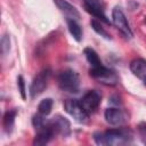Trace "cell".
I'll list each match as a JSON object with an SVG mask.
<instances>
[{"mask_svg":"<svg viewBox=\"0 0 146 146\" xmlns=\"http://www.w3.org/2000/svg\"><path fill=\"white\" fill-rule=\"evenodd\" d=\"M94 140L97 145H110L119 146L130 144L132 140V133L127 128H115L108 129L104 132H95Z\"/></svg>","mask_w":146,"mask_h":146,"instance_id":"1","label":"cell"},{"mask_svg":"<svg viewBox=\"0 0 146 146\" xmlns=\"http://www.w3.org/2000/svg\"><path fill=\"white\" fill-rule=\"evenodd\" d=\"M57 81H58L59 88L62 90L66 91V92L74 94V92H78L79 91V87H80V78H79V74L75 71L71 70V68H67V70L62 71L58 74Z\"/></svg>","mask_w":146,"mask_h":146,"instance_id":"2","label":"cell"},{"mask_svg":"<svg viewBox=\"0 0 146 146\" xmlns=\"http://www.w3.org/2000/svg\"><path fill=\"white\" fill-rule=\"evenodd\" d=\"M65 111L79 123H86L89 120V114L84 111L79 99H66L64 102Z\"/></svg>","mask_w":146,"mask_h":146,"instance_id":"3","label":"cell"},{"mask_svg":"<svg viewBox=\"0 0 146 146\" xmlns=\"http://www.w3.org/2000/svg\"><path fill=\"white\" fill-rule=\"evenodd\" d=\"M112 23L121 32V34L124 35V38L131 39L133 36V33L130 29L128 19H127L124 13L122 11V9L120 7H115L113 9V11H112Z\"/></svg>","mask_w":146,"mask_h":146,"instance_id":"4","label":"cell"},{"mask_svg":"<svg viewBox=\"0 0 146 146\" xmlns=\"http://www.w3.org/2000/svg\"><path fill=\"white\" fill-rule=\"evenodd\" d=\"M89 74H90V76L100 81L104 84L115 86L117 83V76H116L115 72L105 67L104 65L98 66V67H91L89 70Z\"/></svg>","mask_w":146,"mask_h":146,"instance_id":"5","label":"cell"},{"mask_svg":"<svg viewBox=\"0 0 146 146\" xmlns=\"http://www.w3.org/2000/svg\"><path fill=\"white\" fill-rule=\"evenodd\" d=\"M50 75H51L50 68H44L35 75V78L33 79V81L31 83V87H30L31 98H35L36 96H39L40 94L43 92V90L46 89V87L48 84Z\"/></svg>","mask_w":146,"mask_h":146,"instance_id":"6","label":"cell"},{"mask_svg":"<svg viewBox=\"0 0 146 146\" xmlns=\"http://www.w3.org/2000/svg\"><path fill=\"white\" fill-rule=\"evenodd\" d=\"M100 99H102V97L98 91L89 90L81 97V99H79V102L82 105V107L84 108V111L90 115L98 108V106L100 104Z\"/></svg>","mask_w":146,"mask_h":146,"instance_id":"7","label":"cell"},{"mask_svg":"<svg viewBox=\"0 0 146 146\" xmlns=\"http://www.w3.org/2000/svg\"><path fill=\"white\" fill-rule=\"evenodd\" d=\"M83 6H84V9L89 14H91L99 21H103L104 23L110 24V21L104 14V7L100 0H83Z\"/></svg>","mask_w":146,"mask_h":146,"instance_id":"8","label":"cell"},{"mask_svg":"<svg viewBox=\"0 0 146 146\" xmlns=\"http://www.w3.org/2000/svg\"><path fill=\"white\" fill-rule=\"evenodd\" d=\"M49 124L51 125L55 135H60L63 137H66L71 133V124H70V121L67 119H65L64 116L62 115H56L54 116L50 121H49Z\"/></svg>","mask_w":146,"mask_h":146,"instance_id":"9","label":"cell"},{"mask_svg":"<svg viewBox=\"0 0 146 146\" xmlns=\"http://www.w3.org/2000/svg\"><path fill=\"white\" fill-rule=\"evenodd\" d=\"M104 117L106 120V122L111 125H121L125 122L127 117L125 114L122 110L117 108V107H108L105 110L104 113Z\"/></svg>","mask_w":146,"mask_h":146,"instance_id":"10","label":"cell"},{"mask_svg":"<svg viewBox=\"0 0 146 146\" xmlns=\"http://www.w3.org/2000/svg\"><path fill=\"white\" fill-rule=\"evenodd\" d=\"M55 136H56V135H55V132H54L51 125L49 124V121H47V123H46L42 128L38 129V132H36V135H35V137H34V139H33V145H34V146H42V145H46V144H48V143L50 141V139H51L52 137H55Z\"/></svg>","mask_w":146,"mask_h":146,"instance_id":"11","label":"cell"},{"mask_svg":"<svg viewBox=\"0 0 146 146\" xmlns=\"http://www.w3.org/2000/svg\"><path fill=\"white\" fill-rule=\"evenodd\" d=\"M54 2L58 7V9L66 16V18H71L75 21L80 18V13L78 11V9L66 0H54Z\"/></svg>","mask_w":146,"mask_h":146,"instance_id":"12","label":"cell"},{"mask_svg":"<svg viewBox=\"0 0 146 146\" xmlns=\"http://www.w3.org/2000/svg\"><path fill=\"white\" fill-rule=\"evenodd\" d=\"M130 70L138 79L146 81V59L144 58H136L130 63Z\"/></svg>","mask_w":146,"mask_h":146,"instance_id":"13","label":"cell"},{"mask_svg":"<svg viewBox=\"0 0 146 146\" xmlns=\"http://www.w3.org/2000/svg\"><path fill=\"white\" fill-rule=\"evenodd\" d=\"M16 114H17V111L16 110H9L3 115L2 124H3V129H5V131L7 133H10L13 131V128H14V124H15Z\"/></svg>","mask_w":146,"mask_h":146,"instance_id":"14","label":"cell"},{"mask_svg":"<svg viewBox=\"0 0 146 146\" xmlns=\"http://www.w3.org/2000/svg\"><path fill=\"white\" fill-rule=\"evenodd\" d=\"M66 23H67V27H68V31H70L71 35L78 42H80L81 39H82V29H81V26L78 24V22L75 19H71V18H66Z\"/></svg>","mask_w":146,"mask_h":146,"instance_id":"15","label":"cell"},{"mask_svg":"<svg viewBox=\"0 0 146 146\" xmlns=\"http://www.w3.org/2000/svg\"><path fill=\"white\" fill-rule=\"evenodd\" d=\"M83 54H84L88 63L91 65V67H98V66H102L103 65L102 64V60L99 59V57L97 55V52L92 48H89V47L86 48L83 50Z\"/></svg>","mask_w":146,"mask_h":146,"instance_id":"16","label":"cell"},{"mask_svg":"<svg viewBox=\"0 0 146 146\" xmlns=\"http://www.w3.org/2000/svg\"><path fill=\"white\" fill-rule=\"evenodd\" d=\"M90 25H91V27L94 29V31H95L97 34H99L100 36L105 38L106 40H111V35H110L108 32L103 27L100 21H98L97 18H91V21H90Z\"/></svg>","mask_w":146,"mask_h":146,"instance_id":"17","label":"cell"},{"mask_svg":"<svg viewBox=\"0 0 146 146\" xmlns=\"http://www.w3.org/2000/svg\"><path fill=\"white\" fill-rule=\"evenodd\" d=\"M52 104H54V103H52V99H51V98H44V99H42V100L40 102L39 106H38V112L47 116V115L50 114V112H51Z\"/></svg>","mask_w":146,"mask_h":146,"instance_id":"18","label":"cell"},{"mask_svg":"<svg viewBox=\"0 0 146 146\" xmlns=\"http://www.w3.org/2000/svg\"><path fill=\"white\" fill-rule=\"evenodd\" d=\"M46 123H47L46 115H43V114H41V113H38V114H35V115L32 116V124H33V127L35 128V130L42 128Z\"/></svg>","mask_w":146,"mask_h":146,"instance_id":"19","label":"cell"},{"mask_svg":"<svg viewBox=\"0 0 146 146\" xmlns=\"http://www.w3.org/2000/svg\"><path fill=\"white\" fill-rule=\"evenodd\" d=\"M10 49V39L8 34H3L1 38V52L2 55H6Z\"/></svg>","mask_w":146,"mask_h":146,"instance_id":"20","label":"cell"},{"mask_svg":"<svg viewBox=\"0 0 146 146\" xmlns=\"http://www.w3.org/2000/svg\"><path fill=\"white\" fill-rule=\"evenodd\" d=\"M17 87H18V90L21 92V96L23 99H26V94H25V82H24V79L22 75H18L17 78Z\"/></svg>","mask_w":146,"mask_h":146,"instance_id":"21","label":"cell"},{"mask_svg":"<svg viewBox=\"0 0 146 146\" xmlns=\"http://www.w3.org/2000/svg\"><path fill=\"white\" fill-rule=\"evenodd\" d=\"M138 130H139V135H140V138H141L143 143L146 144V123L141 122L138 125Z\"/></svg>","mask_w":146,"mask_h":146,"instance_id":"22","label":"cell"},{"mask_svg":"<svg viewBox=\"0 0 146 146\" xmlns=\"http://www.w3.org/2000/svg\"><path fill=\"white\" fill-rule=\"evenodd\" d=\"M144 83H145V86H146V81H145V82H144Z\"/></svg>","mask_w":146,"mask_h":146,"instance_id":"23","label":"cell"},{"mask_svg":"<svg viewBox=\"0 0 146 146\" xmlns=\"http://www.w3.org/2000/svg\"><path fill=\"white\" fill-rule=\"evenodd\" d=\"M145 22H146V19H145Z\"/></svg>","mask_w":146,"mask_h":146,"instance_id":"24","label":"cell"}]
</instances>
